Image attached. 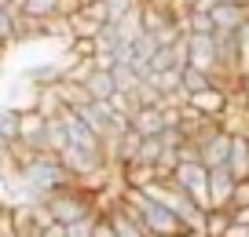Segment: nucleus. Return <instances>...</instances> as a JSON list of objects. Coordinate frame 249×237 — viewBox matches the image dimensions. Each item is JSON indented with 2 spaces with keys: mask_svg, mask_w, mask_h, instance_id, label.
Returning a JSON list of instances; mask_svg holds the SVG:
<instances>
[{
  "mask_svg": "<svg viewBox=\"0 0 249 237\" xmlns=\"http://www.w3.org/2000/svg\"><path fill=\"white\" fill-rule=\"evenodd\" d=\"M44 205L52 208L55 222H62V226H73V222H81V219H88V215L103 212V208H99V197H95V193H88L81 183H77V186H70V190L52 193Z\"/></svg>",
  "mask_w": 249,
  "mask_h": 237,
  "instance_id": "1",
  "label": "nucleus"
},
{
  "mask_svg": "<svg viewBox=\"0 0 249 237\" xmlns=\"http://www.w3.org/2000/svg\"><path fill=\"white\" fill-rule=\"evenodd\" d=\"M172 183H176L179 190L187 193V197L195 201L198 208H205V212H209V168H205L202 161L176 164V172H172Z\"/></svg>",
  "mask_w": 249,
  "mask_h": 237,
  "instance_id": "2",
  "label": "nucleus"
},
{
  "mask_svg": "<svg viewBox=\"0 0 249 237\" xmlns=\"http://www.w3.org/2000/svg\"><path fill=\"white\" fill-rule=\"evenodd\" d=\"M59 161L66 164V172H70V175L77 179L81 186L92 183L95 175L103 179V175H107V168H110L107 157H99V153H88V150H81V146H66V150L59 153Z\"/></svg>",
  "mask_w": 249,
  "mask_h": 237,
  "instance_id": "3",
  "label": "nucleus"
},
{
  "mask_svg": "<svg viewBox=\"0 0 249 237\" xmlns=\"http://www.w3.org/2000/svg\"><path fill=\"white\" fill-rule=\"evenodd\" d=\"M231 92H234V88H227V84H213V88H205V92L191 95L187 106L195 110L198 117H205V121L224 124V117L231 113Z\"/></svg>",
  "mask_w": 249,
  "mask_h": 237,
  "instance_id": "4",
  "label": "nucleus"
},
{
  "mask_svg": "<svg viewBox=\"0 0 249 237\" xmlns=\"http://www.w3.org/2000/svg\"><path fill=\"white\" fill-rule=\"evenodd\" d=\"M48 121H52V117L40 113L37 106H22V121H18V146L37 150V153H48Z\"/></svg>",
  "mask_w": 249,
  "mask_h": 237,
  "instance_id": "5",
  "label": "nucleus"
},
{
  "mask_svg": "<svg viewBox=\"0 0 249 237\" xmlns=\"http://www.w3.org/2000/svg\"><path fill=\"white\" fill-rule=\"evenodd\" d=\"M187 66L202 69L209 77H220V59H216V40L213 33H187Z\"/></svg>",
  "mask_w": 249,
  "mask_h": 237,
  "instance_id": "6",
  "label": "nucleus"
},
{
  "mask_svg": "<svg viewBox=\"0 0 249 237\" xmlns=\"http://www.w3.org/2000/svg\"><path fill=\"white\" fill-rule=\"evenodd\" d=\"M238 179L227 168H213L209 172V212H231V197Z\"/></svg>",
  "mask_w": 249,
  "mask_h": 237,
  "instance_id": "7",
  "label": "nucleus"
},
{
  "mask_svg": "<svg viewBox=\"0 0 249 237\" xmlns=\"http://www.w3.org/2000/svg\"><path fill=\"white\" fill-rule=\"evenodd\" d=\"M62 77H66V66H59V62H33L30 69H22V80H30L37 92L62 84Z\"/></svg>",
  "mask_w": 249,
  "mask_h": 237,
  "instance_id": "8",
  "label": "nucleus"
},
{
  "mask_svg": "<svg viewBox=\"0 0 249 237\" xmlns=\"http://www.w3.org/2000/svg\"><path fill=\"white\" fill-rule=\"evenodd\" d=\"M103 212L110 215V222H114V230H117V237H150L147 230L140 226V219H136L128 208L121 205V201H114V205H107Z\"/></svg>",
  "mask_w": 249,
  "mask_h": 237,
  "instance_id": "9",
  "label": "nucleus"
},
{
  "mask_svg": "<svg viewBox=\"0 0 249 237\" xmlns=\"http://www.w3.org/2000/svg\"><path fill=\"white\" fill-rule=\"evenodd\" d=\"M213 22H216V30L238 33L242 26L249 22V8H238V4H216V8H213Z\"/></svg>",
  "mask_w": 249,
  "mask_h": 237,
  "instance_id": "10",
  "label": "nucleus"
},
{
  "mask_svg": "<svg viewBox=\"0 0 249 237\" xmlns=\"http://www.w3.org/2000/svg\"><path fill=\"white\" fill-rule=\"evenodd\" d=\"M227 172L238 183L249 179V135H234L231 139V157H227Z\"/></svg>",
  "mask_w": 249,
  "mask_h": 237,
  "instance_id": "11",
  "label": "nucleus"
},
{
  "mask_svg": "<svg viewBox=\"0 0 249 237\" xmlns=\"http://www.w3.org/2000/svg\"><path fill=\"white\" fill-rule=\"evenodd\" d=\"M85 88H88V95H92V102H110V95L117 92L110 69H92V77L85 80Z\"/></svg>",
  "mask_w": 249,
  "mask_h": 237,
  "instance_id": "12",
  "label": "nucleus"
},
{
  "mask_svg": "<svg viewBox=\"0 0 249 237\" xmlns=\"http://www.w3.org/2000/svg\"><path fill=\"white\" fill-rule=\"evenodd\" d=\"M132 131H136V135H143V139H154V135H161V131H165L161 106H158V110H140V113L132 117Z\"/></svg>",
  "mask_w": 249,
  "mask_h": 237,
  "instance_id": "13",
  "label": "nucleus"
},
{
  "mask_svg": "<svg viewBox=\"0 0 249 237\" xmlns=\"http://www.w3.org/2000/svg\"><path fill=\"white\" fill-rule=\"evenodd\" d=\"M22 15L26 18H40V22H52L62 15V0H22Z\"/></svg>",
  "mask_w": 249,
  "mask_h": 237,
  "instance_id": "14",
  "label": "nucleus"
},
{
  "mask_svg": "<svg viewBox=\"0 0 249 237\" xmlns=\"http://www.w3.org/2000/svg\"><path fill=\"white\" fill-rule=\"evenodd\" d=\"M18 121H22V110L11 102H0V135L8 142H18Z\"/></svg>",
  "mask_w": 249,
  "mask_h": 237,
  "instance_id": "15",
  "label": "nucleus"
},
{
  "mask_svg": "<svg viewBox=\"0 0 249 237\" xmlns=\"http://www.w3.org/2000/svg\"><path fill=\"white\" fill-rule=\"evenodd\" d=\"M18 33H22V15L18 11H0V44H18Z\"/></svg>",
  "mask_w": 249,
  "mask_h": 237,
  "instance_id": "16",
  "label": "nucleus"
},
{
  "mask_svg": "<svg viewBox=\"0 0 249 237\" xmlns=\"http://www.w3.org/2000/svg\"><path fill=\"white\" fill-rule=\"evenodd\" d=\"M110 73H114V84H117V92H124V95H136V88L143 84V80H140V73H136V69L128 66V62H117V66L110 69Z\"/></svg>",
  "mask_w": 249,
  "mask_h": 237,
  "instance_id": "17",
  "label": "nucleus"
},
{
  "mask_svg": "<svg viewBox=\"0 0 249 237\" xmlns=\"http://www.w3.org/2000/svg\"><path fill=\"white\" fill-rule=\"evenodd\" d=\"M183 30L187 33H205V37H209V33H216V22H213V11H187L183 15Z\"/></svg>",
  "mask_w": 249,
  "mask_h": 237,
  "instance_id": "18",
  "label": "nucleus"
},
{
  "mask_svg": "<svg viewBox=\"0 0 249 237\" xmlns=\"http://www.w3.org/2000/svg\"><path fill=\"white\" fill-rule=\"evenodd\" d=\"M213 84H220L216 77L202 73V69H191V66L183 69V92H187V99H191V95H198V92H205V88H213Z\"/></svg>",
  "mask_w": 249,
  "mask_h": 237,
  "instance_id": "19",
  "label": "nucleus"
},
{
  "mask_svg": "<svg viewBox=\"0 0 249 237\" xmlns=\"http://www.w3.org/2000/svg\"><path fill=\"white\" fill-rule=\"evenodd\" d=\"M136 102H140V110H158V106H165L169 99H165V95L158 92L150 80H143V84L136 88Z\"/></svg>",
  "mask_w": 249,
  "mask_h": 237,
  "instance_id": "20",
  "label": "nucleus"
},
{
  "mask_svg": "<svg viewBox=\"0 0 249 237\" xmlns=\"http://www.w3.org/2000/svg\"><path fill=\"white\" fill-rule=\"evenodd\" d=\"M231 222H234L231 212H209L205 215V237H224L231 230Z\"/></svg>",
  "mask_w": 249,
  "mask_h": 237,
  "instance_id": "21",
  "label": "nucleus"
},
{
  "mask_svg": "<svg viewBox=\"0 0 249 237\" xmlns=\"http://www.w3.org/2000/svg\"><path fill=\"white\" fill-rule=\"evenodd\" d=\"M110 110H114L117 117H128V121H132V117L140 113V102H136V95L114 92V95H110Z\"/></svg>",
  "mask_w": 249,
  "mask_h": 237,
  "instance_id": "22",
  "label": "nucleus"
},
{
  "mask_svg": "<svg viewBox=\"0 0 249 237\" xmlns=\"http://www.w3.org/2000/svg\"><path fill=\"white\" fill-rule=\"evenodd\" d=\"M165 69H179L176 44H172V47H158V55L150 59V73H165Z\"/></svg>",
  "mask_w": 249,
  "mask_h": 237,
  "instance_id": "23",
  "label": "nucleus"
},
{
  "mask_svg": "<svg viewBox=\"0 0 249 237\" xmlns=\"http://www.w3.org/2000/svg\"><path fill=\"white\" fill-rule=\"evenodd\" d=\"M103 4H107V11H110V22H121L132 8H140V0H103Z\"/></svg>",
  "mask_w": 249,
  "mask_h": 237,
  "instance_id": "24",
  "label": "nucleus"
},
{
  "mask_svg": "<svg viewBox=\"0 0 249 237\" xmlns=\"http://www.w3.org/2000/svg\"><path fill=\"white\" fill-rule=\"evenodd\" d=\"M99 215H103V212L88 215V219L73 222V226H66V237H92V234H95V222H99Z\"/></svg>",
  "mask_w": 249,
  "mask_h": 237,
  "instance_id": "25",
  "label": "nucleus"
},
{
  "mask_svg": "<svg viewBox=\"0 0 249 237\" xmlns=\"http://www.w3.org/2000/svg\"><path fill=\"white\" fill-rule=\"evenodd\" d=\"M238 69L242 73L249 69V22L238 30Z\"/></svg>",
  "mask_w": 249,
  "mask_h": 237,
  "instance_id": "26",
  "label": "nucleus"
},
{
  "mask_svg": "<svg viewBox=\"0 0 249 237\" xmlns=\"http://www.w3.org/2000/svg\"><path fill=\"white\" fill-rule=\"evenodd\" d=\"M249 208V179L234 186V197H231V212H246Z\"/></svg>",
  "mask_w": 249,
  "mask_h": 237,
  "instance_id": "27",
  "label": "nucleus"
},
{
  "mask_svg": "<svg viewBox=\"0 0 249 237\" xmlns=\"http://www.w3.org/2000/svg\"><path fill=\"white\" fill-rule=\"evenodd\" d=\"M0 237H18V226H15V212H11V205L0 212Z\"/></svg>",
  "mask_w": 249,
  "mask_h": 237,
  "instance_id": "28",
  "label": "nucleus"
},
{
  "mask_svg": "<svg viewBox=\"0 0 249 237\" xmlns=\"http://www.w3.org/2000/svg\"><path fill=\"white\" fill-rule=\"evenodd\" d=\"M92 237H117V230H114V222H110L107 212L99 215V222H95V234H92Z\"/></svg>",
  "mask_w": 249,
  "mask_h": 237,
  "instance_id": "29",
  "label": "nucleus"
},
{
  "mask_svg": "<svg viewBox=\"0 0 249 237\" xmlns=\"http://www.w3.org/2000/svg\"><path fill=\"white\" fill-rule=\"evenodd\" d=\"M11 150H15V142H8V139L0 135V168H8V164H11Z\"/></svg>",
  "mask_w": 249,
  "mask_h": 237,
  "instance_id": "30",
  "label": "nucleus"
},
{
  "mask_svg": "<svg viewBox=\"0 0 249 237\" xmlns=\"http://www.w3.org/2000/svg\"><path fill=\"white\" fill-rule=\"evenodd\" d=\"M92 62H95V69H114V66H117V59H114V55H95Z\"/></svg>",
  "mask_w": 249,
  "mask_h": 237,
  "instance_id": "31",
  "label": "nucleus"
},
{
  "mask_svg": "<svg viewBox=\"0 0 249 237\" xmlns=\"http://www.w3.org/2000/svg\"><path fill=\"white\" fill-rule=\"evenodd\" d=\"M37 237H66V226H62V222H52V226H48V230H40Z\"/></svg>",
  "mask_w": 249,
  "mask_h": 237,
  "instance_id": "32",
  "label": "nucleus"
},
{
  "mask_svg": "<svg viewBox=\"0 0 249 237\" xmlns=\"http://www.w3.org/2000/svg\"><path fill=\"white\" fill-rule=\"evenodd\" d=\"M224 237H249V226L246 222H231V230H227Z\"/></svg>",
  "mask_w": 249,
  "mask_h": 237,
  "instance_id": "33",
  "label": "nucleus"
},
{
  "mask_svg": "<svg viewBox=\"0 0 249 237\" xmlns=\"http://www.w3.org/2000/svg\"><path fill=\"white\" fill-rule=\"evenodd\" d=\"M0 183H11V172L8 168H0Z\"/></svg>",
  "mask_w": 249,
  "mask_h": 237,
  "instance_id": "34",
  "label": "nucleus"
},
{
  "mask_svg": "<svg viewBox=\"0 0 249 237\" xmlns=\"http://www.w3.org/2000/svg\"><path fill=\"white\" fill-rule=\"evenodd\" d=\"M11 8V0H0V11H8Z\"/></svg>",
  "mask_w": 249,
  "mask_h": 237,
  "instance_id": "35",
  "label": "nucleus"
},
{
  "mask_svg": "<svg viewBox=\"0 0 249 237\" xmlns=\"http://www.w3.org/2000/svg\"><path fill=\"white\" fill-rule=\"evenodd\" d=\"M183 237H205V234H183Z\"/></svg>",
  "mask_w": 249,
  "mask_h": 237,
  "instance_id": "36",
  "label": "nucleus"
}]
</instances>
